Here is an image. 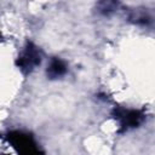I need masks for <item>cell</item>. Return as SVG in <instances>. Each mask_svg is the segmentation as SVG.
<instances>
[{
  "mask_svg": "<svg viewBox=\"0 0 155 155\" xmlns=\"http://www.w3.org/2000/svg\"><path fill=\"white\" fill-rule=\"evenodd\" d=\"M11 142L17 148L19 155H40L39 149L28 134L16 133L15 136H11Z\"/></svg>",
  "mask_w": 155,
  "mask_h": 155,
  "instance_id": "obj_1",
  "label": "cell"
},
{
  "mask_svg": "<svg viewBox=\"0 0 155 155\" xmlns=\"http://www.w3.org/2000/svg\"><path fill=\"white\" fill-rule=\"evenodd\" d=\"M39 63H40V54L33 47H30V48L28 47L24 51V53L22 54V57L19 58V64H21L22 68L31 69L33 67H35Z\"/></svg>",
  "mask_w": 155,
  "mask_h": 155,
  "instance_id": "obj_2",
  "label": "cell"
},
{
  "mask_svg": "<svg viewBox=\"0 0 155 155\" xmlns=\"http://www.w3.org/2000/svg\"><path fill=\"white\" fill-rule=\"evenodd\" d=\"M117 119L121 121L122 126L134 127L142 121V115L136 110H122L117 114Z\"/></svg>",
  "mask_w": 155,
  "mask_h": 155,
  "instance_id": "obj_3",
  "label": "cell"
},
{
  "mask_svg": "<svg viewBox=\"0 0 155 155\" xmlns=\"http://www.w3.org/2000/svg\"><path fill=\"white\" fill-rule=\"evenodd\" d=\"M65 73V65L64 63L61 61V59H52L50 65H48V69H47V74L51 76V78H57V76H61Z\"/></svg>",
  "mask_w": 155,
  "mask_h": 155,
  "instance_id": "obj_4",
  "label": "cell"
}]
</instances>
